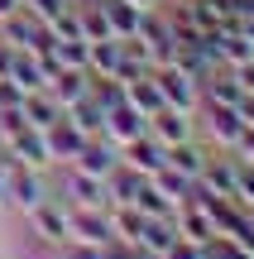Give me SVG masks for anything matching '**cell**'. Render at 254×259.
Listing matches in <instances>:
<instances>
[{
  "instance_id": "6da1fadb",
  "label": "cell",
  "mask_w": 254,
  "mask_h": 259,
  "mask_svg": "<svg viewBox=\"0 0 254 259\" xmlns=\"http://www.w3.org/2000/svg\"><path fill=\"white\" fill-rule=\"evenodd\" d=\"M29 231L38 235V245H67L72 240V206L63 197H48L29 211Z\"/></svg>"
},
{
  "instance_id": "7a4b0ae2",
  "label": "cell",
  "mask_w": 254,
  "mask_h": 259,
  "mask_svg": "<svg viewBox=\"0 0 254 259\" xmlns=\"http://www.w3.org/2000/svg\"><path fill=\"white\" fill-rule=\"evenodd\" d=\"M53 197V187H48V168H24V163H15L10 168V187H5V202L15 206V211H34L38 202H48Z\"/></svg>"
},
{
  "instance_id": "3957f363",
  "label": "cell",
  "mask_w": 254,
  "mask_h": 259,
  "mask_svg": "<svg viewBox=\"0 0 254 259\" xmlns=\"http://www.w3.org/2000/svg\"><path fill=\"white\" fill-rule=\"evenodd\" d=\"M149 77L159 82V92H163V106H178V111L197 115V96H201V82H197V77H187L178 63H163V67H154Z\"/></svg>"
},
{
  "instance_id": "277c9868",
  "label": "cell",
  "mask_w": 254,
  "mask_h": 259,
  "mask_svg": "<svg viewBox=\"0 0 254 259\" xmlns=\"http://www.w3.org/2000/svg\"><path fill=\"white\" fill-rule=\"evenodd\" d=\"M63 197H67V206H111L106 178L82 173L77 163H67V173H63Z\"/></svg>"
},
{
  "instance_id": "5b68a950",
  "label": "cell",
  "mask_w": 254,
  "mask_h": 259,
  "mask_svg": "<svg viewBox=\"0 0 254 259\" xmlns=\"http://www.w3.org/2000/svg\"><path fill=\"white\" fill-rule=\"evenodd\" d=\"M0 149H5L15 163H24V168H53V154H48L43 130H19V135L0 139Z\"/></svg>"
},
{
  "instance_id": "8992f818",
  "label": "cell",
  "mask_w": 254,
  "mask_h": 259,
  "mask_svg": "<svg viewBox=\"0 0 254 259\" xmlns=\"http://www.w3.org/2000/svg\"><path fill=\"white\" fill-rule=\"evenodd\" d=\"M144 130H149V115L144 111H134L130 101H120V106H111V111H106V125H101V135L111 139V144H130V139H139Z\"/></svg>"
},
{
  "instance_id": "52a82bcc",
  "label": "cell",
  "mask_w": 254,
  "mask_h": 259,
  "mask_svg": "<svg viewBox=\"0 0 254 259\" xmlns=\"http://www.w3.org/2000/svg\"><path fill=\"white\" fill-rule=\"evenodd\" d=\"M72 163L82 168V173H91V178H111L115 168H120V144H111L106 135H91Z\"/></svg>"
},
{
  "instance_id": "ba28073f",
  "label": "cell",
  "mask_w": 254,
  "mask_h": 259,
  "mask_svg": "<svg viewBox=\"0 0 254 259\" xmlns=\"http://www.w3.org/2000/svg\"><path fill=\"white\" fill-rule=\"evenodd\" d=\"M72 240H82V245H111L115 240L111 211H106V206H72Z\"/></svg>"
},
{
  "instance_id": "9c48e42d",
  "label": "cell",
  "mask_w": 254,
  "mask_h": 259,
  "mask_svg": "<svg viewBox=\"0 0 254 259\" xmlns=\"http://www.w3.org/2000/svg\"><path fill=\"white\" fill-rule=\"evenodd\" d=\"M120 158H125V163L134 168V173H144V178H154V173H159L163 163H168V144H159V139H154L149 130H144L139 139H130V144L120 149Z\"/></svg>"
},
{
  "instance_id": "30bf717a",
  "label": "cell",
  "mask_w": 254,
  "mask_h": 259,
  "mask_svg": "<svg viewBox=\"0 0 254 259\" xmlns=\"http://www.w3.org/2000/svg\"><path fill=\"white\" fill-rule=\"evenodd\" d=\"M43 139H48V154H53V163H72V158L82 154V144H86L91 135H82V130L67 120V115H58V120L43 130Z\"/></svg>"
},
{
  "instance_id": "8fae6325",
  "label": "cell",
  "mask_w": 254,
  "mask_h": 259,
  "mask_svg": "<svg viewBox=\"0 0 254 259\" xmlns=\"http://www.w3.org/2000/svg\"><path fill=\"white\" fill-rule=\"evenodd\" d=\"M201 130H207L216 144H235V135L245 130L235 106H221V101H207V111H201Z\"/></svg>"
},
{
  "instance_id": "7c38bea8",
  "label": "cell",
  "mask_w": 254,
  "mask_h": 259,
  "mask_svg": "<svg viewBox=\"0 0 254 259\" xmlns=\"http://www.w3.org/2000/svg\"><path fill=\"white\" fill-rule=\"evenodd\" d=\"M149 135L159 144H178V139H192V115L178 111V106H159L149 115Z\"/></svg>"
},
{
  "instance_id": "4fadbf2b",
  "label": "cell",
  "mask_w": 254,
  "mask_h": 259,
  "mask_svg": "<svg viewBox=\"0 0 254 259\" xmlns=\"http://www.w3.org/2000/svg\"><path fill=\"white\" fill-rule=\"evenodd\" d=\"M173 240H178V221H159V216H144V231H139V250H149L154 259H163L173 250Z\"/></svg>"
},
{
  "instance_id": "5bb4252c",
  "label": "cell",
  "mask_w": 254,
  "mask_h": 259,
  "mask_svg": "<svg viewBox=\"0 0 254 259\" xmlns=\"http://www.w3.org/2000/svg\"><path fill=\"white\" fill-rule=\"evenodd\" d=\"M207 149L201 144H192V139H178V144H168V168H178V173H187V178H201V168H207Z\"/></svg>"
},
{
  "instance_id": "9a60e30c",
  "label": "cell",
  "mask_w": 254,
  "mask_h": 259,
  "mask_svg": "<svg viewBox=\"0 0 254 259\" xmlns=\"http://www.w3.org/2000/svg\"><path fill=\"white\" fill-rule=\"evenodd\" d=\"M19 111H24L29 130H48V125L58 120V115H63V106H58V101H53V96H48V92H29Z\"/></svg>"
},
{
  "instance_id": "2e32d148",
  "label": "cell",
  "mask_w": 254,
  "mask_h": 259,
  "mask_svg": "<svg viewBox=\"0 0 254 259\" xmlns=\"http://www.w3.org/2000/svg\"><path fill=\"white\" fill-rule=\"evenodd\" d=\"M125 101H130L134 111L154 115V111L163 106V92H159V82H154V77H134V82H125Z\"/></svg>"
},
{
  "instance_id": "e0dca14e",
  "label": "cell",
  "mask_w": 254,
  "mask_h": 259,
  "mask_svg": "<svg viewBox=\"0 0 254 259\" xmlns=\"http://www.w3.org/2000/svg\"><path fill=\"white\" fill-rule=\"evenodd\" d=\"M134 206H139L144 216H159V221H173V216H178V206H173L168 197L149 183V178H144V187H139V197H134Z\"/></svg>"
},
{
  "instance_id": "ac0fdd59",
  "label": "cell",
  "mask_w": 254,
  "mask_h": 259,
  "mask_svg": "<svg viewBox=\"0 0 254 259\" xmlns=\"http://www.w3.org/2000/svg\"><path fill=\"white\" fill-rule=\"evenodd\" d=\"M201 92H207V101H221V106H235L240 96V82H235V72H211L207 82H201Z\"/></svg>"
},
{
  "instance_id": "d6986e66",
  "label": "cell",
  "mask_w": 254,
  "mask_h": 259,
  "mask_svg": "<svg viewBox=\"0 0 254 259\" xmlns=\"http://www.w3.org/2000/svg\"><path fill=\"white\" fill-rule=\"evenodd\" d=\"M19 5H24V10H29L34 19H43V24H53V19L63 15V10H72V0H19Z\"/></svg>"
},
{
  "instance_id": "ffe728a7",
  "label": "cell",
  "mask_w": 254,
  "mask_h": 259,
  "mask_svg": "<svg viewBox=\"0 0 254 259\" xmlns=\"http://www.w3.org/2000/svg\"><path fill=\"white\" fill-rule=\"evenodd\" d=\"M63 250H67V259H111L106 245H82V240H67Z\"/></svg>"
},
{
  "instance_id": "44dd1931",
  "label": "cell",
  "mask_w": 254,
  "mask_h": 259,
  "mask_svg": "<svg viewBox=\"0 0 254 259\" xmlns=\"http://www.w3.org/2000/svg\"><path fill=\"white\" fill-rule=\"evenodd\" d=\"M230 72H235L240 92H249V96H254V58H245V63H235V67H230Z\"/></svg>"
},
{
  "instance_id": "7402d4cb",
  "label": "cell",
  "mask_w": 254,
  "mask_h": 259,
  "mask_svg": "<svg viewBox=\"0 0 254 259\" xmlns=\"http://www.w3.org/2000/svg\"><path fill=\"white\" fill-rule=\"evenodd\" d=\"M29 259H67V250H63V245H38Z\"/></svg>"
},
{
  "instance_id": "603a6c76",
  "label": "cell",
  "mask_w": 254,
  "mask_h": 259,
  "mask_svg": "<svg viewBox=\"0 0 254 259\" xmlns=\"http://www.w3.org/2000/svg\"><path fill=\"white\" fill-rule=\"evenodd\" d=\"M10 58H15V48L0 38V77H10Z\"/></svg>"
},
{
  "instance_id": "cb8c5ba5",
  "label": "cell",
  "mask_w": 254,
  "mask_h": 259,
  "mask_svg": "<svg viewBox=\"0 0 254 259\" xmlns=\"http://www.w3.org/2000/svg\"><path fill=\"white\" fill-rule=\"evenodd\" d=\"M15 10H19V0H0V19H5V15H15Z\"/></svg>"
},
{
  "instance_id": "d4e9b609",
  "label": "cell",
  "mask_w": 254,
  "mask_h": 259,
  "mask_svg": "<svg viewBox=\"0 0 254 259\" xmlns=\"http://www.w3.org/2000/svg\"><path fill=\"white\" fill-rule=\"evenodd\" d=\"M130 5H139V10H154V5H163V0H130Z\"/></svg>"
}]
</instances>
